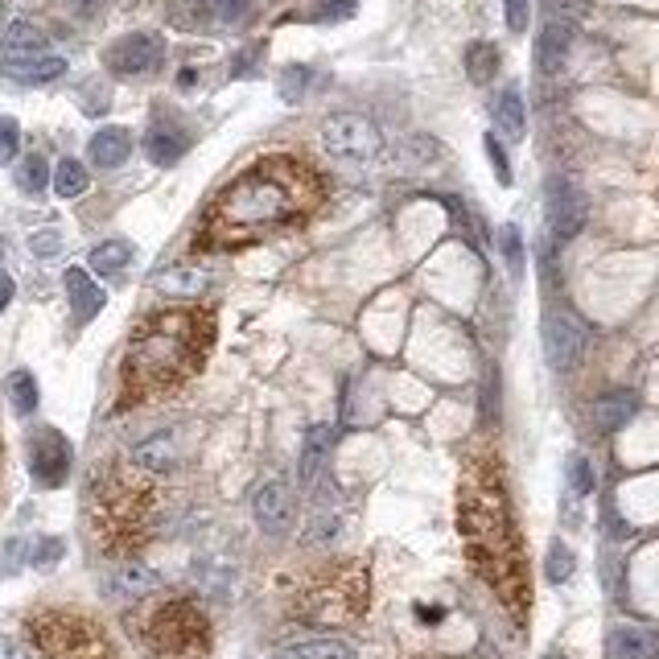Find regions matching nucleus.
<instances>
[{
  "mask_svg": "<svg viewBox=\"0 0 659 659\" xmlns=\"http://www.w3.org/2000/svg\"><path fill=\"white\" fill-rule=\"evenodd\" d=\"M153 589H157V573L141 565V561H120L104 581V593L111 602H141L144 593H153Z\"/></svg>",
  "mask_w": 659,
  "mask_h": 659,
  "instance_id": "obj_13",
  "label": "nucleus"
},
{
  "mask_svg": "<svg viewBox=\"0 0 659 659\" xmlns=\"http://www.w3.org/2000/svg\"><path fill=\"white\" fill-rule=\"evenodd\" d=\"M9 400L21 416H34L37 409V379L30 372H13L9 375Z\"/></svg>",
  "mask_w": 659,
  "mask_h": 659,
  "instance_id": "obj_29",
  "label": "nucleus"
},
{
  "mask_svg": "<svg viewBox=\"0 0 659 659\" xmlns=\"http://www.w3.org/2000/svg\"><path fill=\"white\" fill-rule=\"evenodd\" d=\"M544 211H549L553 235L565 244L573 235H581L589 207H586V195H581L569 178H549V186H544Z\"/></svg>",
  "mask_w": 659,
  "mask_h": 659,
  "instance_id": "obj_8",
  "label": "nucleus"
},
{
  "mask_svg": "<svg viewBox=\"0 0 659 659\" xmlns=\"http://www.w3.org/2000/svg\"><path fill=\"white\" fill-rule=\"evenodd\" d=\"M0 46H4V62L37 58V54H46V34H42V25H34V21H9L4 34H0Z\"/></svg>",
  "mask_w": 659,
  "mask_h": 659,
  "instance_id": "obj_18",
  "label": "nucleus"
},
{
  "mask_svg": "<svg viewBox=\"0 0 659 659\" xmlns=\"http://www.w3.org/2000/svg\"><path fill=\"white\" fill-rule=\"evenodd\" d=\"M297 659H355V651L346 647L342 639H309V643H297Z\"/></svg>",
  "mask_w": 659,
  "mask_h": 659,
  "instance_id": "obj_31",
  "label": "nucleus"
},
{
  "mask_svg": "<svg viewBox=\"0 0 659 659\" xmlns=\"http://www.w3.org/2000/svg\"><path fill=\"white\" fill-rule=\"evenodd\" d=\"M607 651L610 659H659V635L647 626H614Z\"/></svg>",
  "mask_w": 659,
  "mask_h": 659,
  "instance_id": "obj_15",
  "label": "nucleus"
},
{
  "mask_svg": "<svg viewBox=\"0 0 659 659\" xmlns=\"http://www.w3.org/2000/svg\"><path fill=\"white\" fill-rule=\"evenodd\" d=\"M211 342V321L207 314H190V309H174V314H157L137 330V339L128 346V388L137 392H153V388H169L181 375H190L202 363V351Z\"/></svg>",
  "mask_w": 659,
  "mask_h": 659,
  "instance_id": "obj_3",
  "label": "nucleus"
},
{
  "mask_svg": "<svg viewBox=\"0 0 659 659\" xmlns=\"http://www.w3.org/2000/svg\"><path fill=\"white\" fill-rule=\"evenodd\" d=\"M207 13L219 25H239L251 13V0H207Z\"/></svg>",
  "mask_w": 659,
  "mask_h": 659,
  "instance_id": "obj_32",
  "label": "nucleus"
},
{
  "mask_svg": "<svg viewBox=\"0 0 659 659\" xmlns=\"http://www.w3.org/2000/svg\"><path fill=\"white\" fill-rule=\"evenodd\" d=\"M272 659H297V656H272Z\"/></svg>",
  "mask_w": 659,
  "mask_h": 659,
  "instance_id": "obj_51",
  "label": "nucleus"
},
{
  "mask_svg": "<svg viewBox=\"0 0 659 659\" xmlns=\"http://www.w3.org/2000/svg\"><path fill=\"white\" fill-rule=\"evenodd\" d=\"M161 58H165V37L161 34H128L107 50V67L125 79H137V74L157 71Z\"/></svg>",
  "mask_w": 659,
  "mask_h": 659,
  "instance_id": "obj_10",
  "label": "nucleus"
},
{
  "mask_svg": "<svg viewBox=\"0 0 659 659\" xmlns=\"http://www.w3.org/2000/svg\"><path fill=\"white\" fill-rule=\"evenodd\" d=\"M144 153H149L153 165H174V161H181V153H186V137L169 125H153L149 137H144Z\"/></svg>",
  "mask_w": 659,
  "mask_h": 659,
  "instance_id": "obj_22",
  "label": "nucleus"
},
{
  "mask_svg": "<svg viewBox=\"0 0 659 659\" xmlns=\"http://www.w3.org/2000/svg\"><path fill=\"white\" fill-rule=\"evenodd\" d=\"M17 186L25 190V195H42V190L50 186V165H46V157H37V153H30V157L21 161Z\"/></svg>",
  "mask_w": 659,
  "mask_h": 659,
  "instance_id": "obj_30",
  "label": "nucleus"
},
{
  "mask_svg": "<svg viewBox=\"0 0 659 659\" xmlns=\"http://www.w3.org/2000/svg\"><path fill=\"white\" fill-rule=\"evenodd\" d=\"M466 74H470V83L486 87V83L499 74V50H495L491 42H474V46L466 50Z\"/></svg>",
  "mask_w": 659,
  "mask_h": 659,
  "instance_id": "obj_26",
  "label": "nucleus"
},
{
  "mask_svg": "<svg viewBox=\"0 0 659 659\" xmlns=\"http://www.w3.org/2000/svg\"><path fill=\"white\" fill-rule=\"evenodd\" d=\"M321 144L330 157L351 161V165H375L384 157V132L367 116H351V111H339L321 125Z\"/></svg>",
  "mask_w": 659,
  "mask_h": 659,
  "instance_id": "obj_6",
  "label": "nucleus"
},
{
  "mask_svg": "<svg viewBox=\"0 0 659 659\" xmlns=\"http://www.w3.org/2000/svg\"><path fill=\"white\" fill-rule=\"evenodd\" d=\"M544 569H549V581H553V586H561V581H569V577H573L577 561H573L569 549H565V544L556 540L553 549H549V565H544Z\"/></svg>",
  "mask_w": 659,
  "mask_h": 659,
  "instance_id": "obj_33",
  "label": "nucleus"
},
{
  "mask_svg": "<svg viewBox=\"0 0 659 659\" xmlns=\"http://www.w3.org/2000/svg\"><path fill=\"white\" fill-rule=\"evenodd\" d=\"M314 198H318L314 178L297 161H256L248 174H239L219 195L211 219H207V235L214 244H248V239H260L293 219H302L314 207Z\"/></svg>",
  "mask_w": 659,
  "mask_h": 659,
  "instance_id": "obj_1",
  "label": "nucleus"
},
{
  "mask_svg": "<svg viewBox=\"0 0 659 659\" xmlns=\"http://www.w3.org/2000/svg\"><path fill=\"white\" fill-rule=\"evenodd\" d=\"M0 260H4V239H0Z\"/></svg>",
  "mask_w": 659,
  "mask_h": 659,
  "instance_id": "obj_49",
  "label": "nucleus"
},
{
  "mask_svg": "<svg viewBox=\"0 0 659 659\" xmlns=\"http://www.w3.org/2000/svg\"><path fill=\"white\" fill-rule=\"evenodd\" d=\"M21 149V128L13 116H0V165H9V161L17 157Z\"/></svg>",
  "mask_w": 659,
  "mask_h": 659,
  "instance_id": "obj_34",
  "label": "nucleus"
},
{
  "mask_svg": "<svg viewBox=\"0 0 659 659\" xmlns=\"http://www.w3.org/2000/svg\"><path fill=\"white\" fill-rule=\"evenodd\" d=\"M67 4H71L79 17H87V13H95V4H99V0H67Z\"/></svg>",
  "mask_w": 659,
  "mask_h": 659,
  "instance_id": "obj_47",
  "label": "nucleus"
},
{
  "mask_svg": "<svg viewBox=\"0 0 659 659\" xmlns=\"http://www.w3.org/2000/svg\"><path fill=\"white\" fill-rule=\"evenodd\" d=\"M30 251H34V256H42V260H50V256H58V251H62V235H58V232H34V235H30Z\"/></svg>",
  "mask_w": 659,
  "mask_h": 659,
  "instance_id": "obj_40",
  "label": "nucleus"
},
{
  "mask_svg": "<svg viewBox=\"0 0 659 659\" xmlns=\"http://www.w3.org/2000/svg\"><path fill=\"white\" fill-rule=\"evenodd\" d=\"M355 610L358 602L351 598V577L318 586L309 598V619H318V623H346V619H355Z\"/></svg>",
  "mask_w": 659,
  "mask_h": 659,
  "instance_id": "obj_14",
  "label": "nucleus"
},
{
  "mask_svg": "<svg viewBox=\"0 0 659 659\" xmlns=\"http://www.w3.org/2000/svg\"><path fill=\"white\" fill-rule=\"evenodd\" d=\"M503 13H507V30L523 34L528 30V13H532V0H503Z\"/></svg>",
  "mask_w": 659,
  "mask_h": 659,
  "instance_id": "obj_38",
  "label": "nucleus"
},
{
  "mask_svg": "<svg viewBox=\"0 0 659 659\" xmlns=\"http://www.w3.org/2000/svg\"><path fill=\"white\" fill-rule=\"evenodd\" d=\"M569 482L577 495H589V491H593V470H589L586 458H569Z\"/></svg>",
  "mask_w": 659,
  "mask_h": 659,
  "instance_id": "obj_41",
  "label": "nucleus"
},
{
  "mask_svg": "<svg viewBox=\"0 0 659 659\" xmlns=\"http://www.w3.org/2000/svg\"><path fill=\"white\" fill-rule=\"evenodd\" d=\"M462 536L466 553L474 561V569L491 581V589L503 598V607L523 614L528 586H523V556L511 528L507 495L491 474H466L462 486Z\"/></svg>",
  "mask_w": 659,
  "mask_h": 659,
  "instance_id": "obj_2",
  "label": "nucleus"
},
{
  "mask_svg": "<svg viewBox=\"0 0 659 659\" xmlns=\"http://www.w3.org/2000/svg\"><path fill=\"white\" fill-rule=\"evenodd\" d=\"M589 346V330L581 321L565 314V309H553L544 318V355H549V367L553 372H573L581 358H586Z\"/></svg>",
  "mask_w": 659,
  "mask_h": 659,
  "instance_id": "obj_7",
  "label": "nucleus"
},
{
  "mask_svg": "<svg viewBox=\"0 0 659 659\" xmlns=\"http://www.w3.org/2000/svg\"><path fill=\"white\" fill-rule=\"evenodd\" d=\"M58 556H62V540H58V536H46V540L37 544V553L30 556V561H34L37 569H46V565H54Z\"/></svg>",
  "mask_w": 659,
  "mask_h": 659,
  "instance_id": "obj_42",
  "label": "nucleus"
},
{
  "mask_svg": "<svg viewBox=\"0 0 659 659\" xmlns=\"http://www.w3.org/2000/svg\"><path fill=\"white\" fill-rule=\"evenodd\" d=\"M4 74H13L21 83H54V79H62L67 74V58H58V54H37V58H13V62H4Z\"/></svg>",
  "mask_w": 659,
  "mask_h": 659,
  "instance_id": "obj_20",
  "label": "nucleus"
},
{
  "mask_svg": "<svg viewBox=\"0 0 659 659\" xmlns=\"http://www.w3.org/2000/svg\"><path fill=\"white\" fill-rule=\"evenodd\" d=\"M87 153L99 169H116V165H125L128 153H132V137H128V128H99V132L91 137Z\"/></svg>",
  "mask_w": 659,
  "mask_h": 659,
  "instance_id": "obj_19",
  "label": "nucleus"
},
{
  "mask_svg": "<svg viewBox=\"0 0 659 659\" xmlns=\"http://www.w3.org/2000/svg\"><path fill=\"white\" fill-rule=\"evenodd\" d=\"M186 13H207V0H178Z\"/></svg>",
  "mask_w": 659,
  "mask_h": 659,
  "instance_id": "obj_48",
  "label": "nucleus"
},
{
  "mask_svg": "<svg viewBox=\"0 0 659 659\" xmlns=\"http://www.w3.org/2000/svg\"><path fill=\"white\" fill-rule=\"evenodd\" d=\"M157 289L161 293H169V297H198L202 289H207V272L202 268H165L157 272Z\"/></svg>",
  "mask_w": 659,
  "mask_h": 659,
  "instance_id": "obj_23",
  "label": "nucleus"
},
{
  "mask_svg": "<svg viewBox=\"0 0 659 659\" xmlns=\"http://www.w3.org/2000/svg\"><path fill=\"white\" fill-rule=\"evenodd\" d=\"M9 302H13V276H9V272H0V314L9 309Z\"/></svg>",
  "mask_w": 659,
  "mask_h": 659,
  "instance_id": "obj_45",
  "label": "nucleus"
},
{
  "mask_svg": "<svg viewBox=\"0 0 659 659\" xmlns=\"http://www.w3.org/2000/svg\"><path fill=\"white\" fill-rule=\"evenodd\" d=\"M495 120H499L503 137H511V141H519L523 132H528V111H523V95H519L516 87H507L495 99Z\"/></svg>",
  "mask_w": 659,
  "mask_h": 659,
  "instance_id": "obj_24",
  "label": "nucleus"
},
{
  "mask_svg": "<svg viewBox=\"0 0 659 659\" xmlns=\"http://www.w3.org/2000/svg\"><path fill=\"white\" fill-rule=\"evenodd\" d=\"M30 631L46 659H116L104 626L71 610H46L30 623Z\"/></svg>",
  "mask_w": 659,
  "mask_h": 659,
  "instance_id": "obj_4",
  "label": "nucleus"
},
{
  "mask_svg": "<svg viewBox=\"0 0 659 659\" xmlns=\"http://www.w3.org/2000/svg\"><path fill=\"white\" fill-rule=\"evenodd\" d=\"M0 25H4V4H0Z\"/></svg>",
  "mask_w": 659,
  "mask_h": 659,
  "instance_id": "obj_50",
  "label": "nucleus"
},
{
  "mask_svg": "<svg viewBox=\"0 0 659 659\" xmlns=\"http://www.w3.org/2000/svg\"><path fill=\"white\" fill-rule=\"evenodd\" d=\"M486 153H491V165H495V178L503 181V186H511V165H507V153H503V144L495 132H486Z\"/></svg>",
  "mask_w": 659,
  "mask_h": 659,
  "instance_id": "obj_37",
  "label": "nucleus"
},
{
  "mask_svg": "<svg viewBox=\"0 0 659 659\" xmlns=\"http://www.w3.org/2000/svg\"><path fill=\"white\" fill-rule=\"evenodd\" d=\"M83 190H87V169H83V161L62 157L58 165H54V195L79 198Z\"/></svg>",
  "mask_w": 659,
  "mask_h": 659,
  "instance_id": "obj_27",
  "label": "nucleus"
},
{
  "mask_svg": "<svg viewBox=\"0 0 659 659\" xmlns=\"http://www.w3.org/2000/svg\"><path fill=\"white\" fill-rule=\"evenodd\" d=\"M132 466L144 474H169L178 466V437L174 433H153L132 449Z\"/></svg>",
  "mask_w": 659,
  "mask_h": 659,
  "instance_id": "obj_16",
  "label": "nucleus"
},
{
  "mask_svg": "<svg viewBox=\"0 0 659 659\" xmlns=\"http://www.w3.org/2000/svg\"><path fill=\"white\" fill-rule=\"evenodd\" d=\"M0 659H30V647L21 639H9V635H0Z\"/></svg>",
  "mask_w": 659,
  "mask_h": 659,
  "instance_id": "obj_44",
  "label": "nucleus"
},
{
  "mask_svg": "<svg viewBox=\"0 0 659 659\" xmlns=\"http://www.w3.org/2000/svg\"><path fill=\"white\" fill-rule=\"evenodd\" d=\"M211 626L190 602H165L149 619V651L157 659H207Z\"/></svg>",
  "mask_w": 659,
  "mask_h": 659,
  "instance_id": "obj_5",
  "label": "nucleus"
},
{
  "mask_svg": "<svg viewBox=\"0 0 659 659\" xmlns=\"http://www.w3.org/2000/svg\"><path fill=\"white\" fill-rule=\"evenodd\" d=\"M499 248H503V256H507V264H511V272H519L523 268V239H519V227H503L499 232Z\"/></svg>",
  "mask_w": 659,
  "mask_h": 659,
  "instance_id": "obj_36",
  "label": "nucleus"
},
{
  "mask_svg": "<svg viewBox=\"0 0 659 659\" xmlns=\"http://www.w3.org/2000/svg\"><path fill=\"white\" fill-rule=\"evenodd\" d=\"M573 37H577V21H565V17H549L544 21V30L536 37V67L544 74H556L565 67V58L573 50Z\"/></svg>",
  "mask_w": 659,
  "mask_h": 659,
  "instance_id": "obj_12",
  "label": "nucleus"
},
{
  "mask_svg": "<svg viewBox=\"0 0 659 659\" xmlns=\"http://www.w3.org/2000/svg\"><path fill=\"white\" fill-rule=\"evenodd\" d=\"M355 9H358V0H318V4H314V17L346 21V17H355Z\"/></svg>",
  "mask_w": 659,
  "mask_h": 659,
  "instance_id": "obj_35",
  "label": "nucleus"
},
{
  "mask_svg": "<svg viewBox=\"0 0 659 659\" xmlns=\"http://www.w3.org/2000/svg\"><path fill=\"white\" fill-rule=\"evenodd\" d=\"M21 549H25L21 540H9V553H4V569H9V573L17 569V561H21V556H25V553H21Z\"/></svg>",
  "mask_w": 659,
  "mask_h": 659,
  "instance_id": "obj_46",
  "label": "nucleus"
},
{
  "mask_svg": "<svg viewBox=\"0 0 659 659\" xmlns=\"http://www.w3.org/2000/svg\"><path fill=\"white\" fill-rule=\"evenodd\" d=\"M635 412H639V396L635 392H607L593 404V421H598V428L614 433V428H623Z\"/></svg>",
  "mask_w": 659,
  "mask_h": 659,
  "instance_id": "obj_21",
  "label": "nucleus"
},
{
  "mask_svg": "<svg viewBox=\"0 0 659 659\" xmlns=\"http://www.w3.org/2000/svg\"><path fill=\"white\" fill-rule=\"evenodd\" d=\"M67 293H71V309L79 321H91L107 302V293L91 281L87 268H67Z\"/></svg>",
  "mask_w": 659,
  "mask_h": 659,
  "instance_id": "obj_17",
  "label": "nucleus"
},
{
  "mask_svg": "<svg viewBox=\"0 0 659 659\" xmlns=\"http://www.w3.org/2000/svg\"><path fill=\"white\" fill-rule=\"evenodd\" d=\"M334 532H339V519L330 516V511L314 516V523H309V540H330Z\"/></svg>",
  "mask_w": 659,
  "mask_h": 659,
  "instance_id": "obj_43",
  "label": "nucleus"
},
{
  "mask_svg": "<svg viewBox=\"0 0 659 659\" xmlns=\"http://www.w3.org/2000/svg\"><path fill=\"white\" fill-rule=\"evenodd\" d=\"M71 442L58 433V428H42L30 437V470L42 486H62L67 474H71Z\"/></svg>",
  "mask_w": 659,
  "mask_h": 659,
  "instance_id": "obj_9",
  "label": "nucleus"
},
{
  "mask_svg": "<svg viewBox=\"0 0 659 659\" xmlns=\"http://www.w3.org/2000/svg\"><path fill=\"white\" fill-rule=\"evenodd\" d=\"M330 442H334V428L330 425L309 428V437H305V454H302V482H314V470H318L321 454H326Z\"/></svg>",
  "mask_w": 659,
  "mask_h": 659,
  "instance_id": "obj_28",
  "label": "nucleus"
},
{
  "mask_svg": "<svg viewBox=\"0 0 659 659\" xmlns=\"http://www.w3.org/2000/svg\"><path fill=\"white\" fill-rule=\"evenodd\" d=\"M251 511L268 536H285L293 528V495L285 482H260L251 495Z\"/></svg>",
  "mask_w": 659,
  "mask_h": 659,
  "instance_id": "obj_11",
  "label": "nucleus"
},
{
  "mask_svg": "<svg viewBox=\"0 0 659 659\" xmlns=\"http://www.w3.org/2000/svg\"><path fill=\"white\" fill-rule=\"evenodd\" d=\"M91 272H99V276H116V272H125L132 264V244L128 239H107L99 248L87 256Z\"/></svg>",
  "mask_w": 659,
  "mask_h": 659,
  "instance_id": "obj_25",
  "label": "nucleus"
},
{
  "mask_svg": "<svg viewBox=\"0 0 659 659\" xmlns=\"http://www.w3.org/2000/svg\"><path fill=\"white\" fill-rule=\"evenodd\" d=\"M305 83H309V71H305V67H289L285 79H281V95H285L289 104H297V99H302V91H305Z\"/></svg>",
  "mask_w": 659,
  "mask_h": 659,
  "instance_id": "obj_39",
  "label": "nucleus"
}]
</instances>
